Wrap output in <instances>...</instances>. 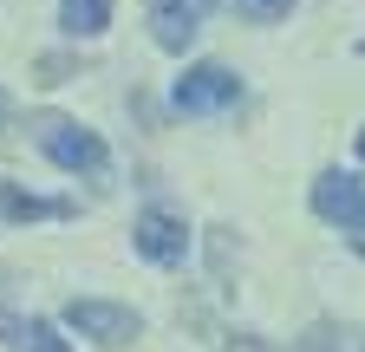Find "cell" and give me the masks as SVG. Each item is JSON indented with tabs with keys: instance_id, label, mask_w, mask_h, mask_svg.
Wrapping results in <instances>:
<instances>
[{
	"instance_id": "6da1fadb",
	"label": "cell",
	"mask_w": 365,
	"mask_h": 352,
	"mask_svg": "<svg viewBox=\"0 0 365 352\" xmlns=\"http://www.w3.org/2000/svg\"><path fill=\"white\" fill-rule=\"evenodd\" d=\"M33 144L46 150V157H53L59 170H85V176H98L105 170V138H98V130H85L78 118H59V111H39L33 118Z\"/></svg>"
},
{
	"instance_id": "7a4b0ae2",
	"label": "cell",
	"mask_w": 365,
	"mask_h": 352,
	"mask_svg": "<svg viewBox=\"0 0 365 352\" xmlns=\"http://www.w3.org/2000/svg\"><path fill=\"white\" fill-rule=\"evenodd\" d=\"M66 326L85 333V339H98V346H111V352L144 333V320H137L130 306H118V300H66Z\"/></svg>"
},
{
	"instance_id": "3957f363",
	"label": "cell",
	"mask_w": 365,
	"mask_h": 352,
	"mask_svg": "<svg viewBox=\"0 0 365 352\" xmlns=\"http://www.w3.org/2000/svg\"><path fill=\"white\" fill-rule=\"evenodd\" d=\"M242 98V78L228 72V66H190L176 78V111H190V118H202V111H228Z\"/></svg>"
},
{
	"instance_id": "277c9868",
	"label": "cell",
	"mask_w": 365,
	"mask_h": 352,
	"mask_svg": "<svg viewBox=\"0 0 365 352\" xmlns=\"http://www.w3.org/2000/svg\"><path fill=\"white\" fill-rule=\"evenodd\" d=\"M130 248L144 261H157V268H176V261L190 254V229H182V215H170V209H144L137 229H130Z\"/></svg>"
},
{
	"instance_id": "5b68a950",
	"label": "cell",
	"mask_w": 365,
	"mask_h": 352,
	"mask_svg": "<svg viewBox=\"0 0 365 352\" xmlns=\"http://www.w3.org/2000/svg\"><path fill=\"white\" fill-rule=\"evenodd\" d=\"M313 209L327 215V222L365 235V176H352V170H327V176L313 183Z\"/></svg>"
},
{
	"instance_id": "8992f818",
	"label": "cell",
	"mask_w": 365,
	"mask_h": 352,
	"mask_svg": "<svg viewBox=\"0 0 365 352\" xmlns=\"http://www.w3.org/2000/svg\"><path fill=\"white\" fill-rule=\"evenodd\" d=\"M209 7H215V0H150V39H157L163 53H182L202 33V14Z\"/></svg>"
},
{
	"instance_id": "52a82bcc",
	"label": "cell",
	"mask_w": 365,
	"mask_h": 352,
	"mask_svg": "<svg viewBox=\"0 0 365 352\" xmlns=\"http://www.w3.org/2000/svg\"><path fill=\"white\" fill-rule=\"evenodd\" d=\"M59 26L72 39H98L111 26V0H59Z\"/></svg>"
},
{
	"instance_id": "ba28073f",
	"label": "cell",
	"mask_w": 365,
	"mask_h": 352,
	"mask_svg": "<svg viewBox=\"0 0 365 352\" xmlns=\"http://www.w3.org/2000/svg\"><path fill=\"white\" fill-rule=\"evenodd\" d=\"M0 215L7 222H33V215H72V202H39V196H26L14 183H0Z\"/></svg>"
},
{
	"instance_id": "9c48e42d",
	"label": "cell",
	"mask_w": 365,
	"mask_h": 352,
	"mask_svg": "<svg viewBox=\"0 0 365 352\" xmlns=\"http://www.w3.org/2000/svg\"><path fill=\"white\" fill-rule=\"evenodd\" d=\"M20 352H72V346L59 339V326H53V320H26V333H20Z\"/></svg>"
},
{
	"instance_id": "30bf717a",
	"label": "cell",
	"mask_w": 365,
	"mask_h": 352,
	"mask_svg": "<svg viewBox=\"0 0 365 352\" xmlns=\"http://www.w3.org/2000/svg\"><path fill=\"white\" fill-rule=\"evenodd\" d=\"M287 7H294V0H235V14L261 20V26H274V20H287Z\"/></svg>"
},
{
	"instance_id": "8fae6325",
	"label": "cell",
	"mask_w": 365,
	"mask_h": 352,
	"mask_svg": "<svg viewBox=\"0 0 365 352\" xmlns=\"http://www.w3.org/2000/svg\"><path fill=\"white\" fill-rule=\"evenodd\" d=\"M66 72H72V59H39V85H66Z\"/></svg>"
},
{
	"instance_id": "7c38bea8",
	"label": "cell",
	"mask_w": 365,
	"mask_h": 352,
	"mask_svg": "<svg viewBox=\"0 0 365 352\" xmlns=\"http://www.w3.org/2000/svg\"><path fill=\"white\" fill-rule=\"evenodd\" d=\"M7 124H14V98H7V92H0V130H7Z\"/></svg>"
},
{
	"instance_id": "4fadbf2b",
	"label": "cell",
	"mask_w": 365,
	"mask_h": 352,
	"mask_svg": "<svg viewBox=\"0 0 365 352\" xmlns=\"http://www.w3.org/2000/svg\"><path fill=\"white\" fill-rule=\"evenodd\" d=\"M359 157H365V130H359Z\"/></svg>"
},
{
	"instance_id": "5bb4252c",
	"label": "cell",
	"mask_w": 365,
	"mask_h": 352,
	"mask_svg": "<svg viewBox=\"0 0 365 352\" xmlns=\"http://www.w3.org/2000/svg\"><path fill=\"white\" fill-rule=\"evenodd\" d=\"M248 352H261V346H248Z\"/></svg>"
}]
</instances>
